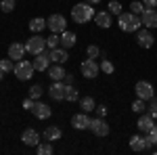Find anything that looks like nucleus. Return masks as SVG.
Here are the masks:
<instances>
[{"instance_id":"44","label":"nucleus","mask_w":157,"mask_h":155,"mask_svg":"<svg viewBox=\"0 0 157 155\" xmlns=\"http://www.w3.org/2000/svg\"><path fill=\"white\" fill-rule=\"evenodd\" d=\"M2 78H4V72H0V82H2Z\"/></svg>"},{"instance_id":"15","label":"nucleus","mask_w":157,"mask_h":155,"mask_svg":"<svg viewBox=\"0 0 157 155\" xmlns=\"http://www.w3.org/2000/svg\"><path fill=\"white\" fill-rule=\"evenodd\" d=\"M153 126H155V119L151 118V115H149L147 111H145V113H140V115H138V122H136V128H138L140 132H145V134H149Z\"/></svg>"},{"instance_id":"31","label":"nucleus","mask_w":157,"mask_h":155,"mask_svg":"<svg viewBox=\"0 0 157 155\" xmlns=\"http://www.w3.org/2000/svg\"><path fill=\"white\" fill-rule=\"evenodd\" d=\"M107 6H109L107 11L111 13V15H121V13H124V6H121V2H117V0H111Z\"/></svg>"},{"instance_id":"35","label":"nucleus","mask_w":157,"mask_h":155,"mask_svg":"<svg viewBox=\"0 0 157 155\" xmlns=\"http://www.w3.org/2000/svg\"><path fill=\"white\" fill-rule=\"evenodd\" d=\"M86 55H88V59H97V57H101V48H98L97 44H88Z\"/></svg>"},{"instance_id":"32","label":"nucleus","mask_w":157,"mask_h":155,"mask_svg":"<svg viewBox=\"0 0 157 155\" xmlns=\"http://www.w3.org/2000/svg\"><path fill=\"white\" fill-rule=\"evenodd\" d=\"M46 46H48V50L61 46V34H50V36L46 38Z\"/></svg>"},{"instance_id":"11","label":"nucleus","mask_w":157,"mask_h":155,"mask_svg":"<svg viewBox=\"0 0 157 155\" xmlns=\"http://www.w3.org/2000/svg\"><path fill=\"white\" fill-rule=\"evenodd\" d=\"M136 42H138V46L140 48H153V44H155V38H153V34H151V29H138L136 32Z\"/></svg>"},{"instance_id":"3","label":"nucleus","mask_w":157,"mask_h":155,"mask_svg":"<svg viewBox=\"0 0 157 155\" xmlns=\"http://www.w3.org/2000/svg\"><path fill=\"white\" fill-rule=\"evenodd\" d=\"M34 72H36V69H34V63H32V61H25V59L17 61V63H15V69H13L15 78H17V80H21V82L32 80Z\"/></svg>"},{"instance_id":"28","label":"nucleus","mask_w":157,"mask_h":155,"mask_svg":"<svg viewBox=\"0 0 157 155\" xmlns=\"http://www.w3.org/2000/svg\"><path fill=\"white\" fill-rule=\"evenodd\" d=\"M42 95H44V88H42V84H34V86L27 90V96H29V99H34V101H38V99H40Z\"/></svg>"},{"instance_id":"10","label":"nucleus","mask_w":157,"mask_h":155,"mask_svg":"<svg viewBox=\"0 0 157 155\" xmlns=\"http://www.w3.org/2000/svg\"><path fill=\"white\" fill-rule=\"evenodd\" d=\"M65 88H67V84L63 82V80H59V82H52L48 86V96L52 99V101H65Z\"/></svg>"},{"instance_id":"29","label":"nucleus","mask_w":157,"mask_h":155,"mask_svg":"<svg viewBox=\"0 0 157 155\" xmlns=\"http://www.w3.org/2000/svg\"><path fill=\"white\" fill-rule=\"evenodd\" d=\"M13 69H15V61L9 57V59H0V72L4 73H11Z\"/></svg>"},{"instance_id":"16","label":"nucleus","mask_w":157,"mask_h":155,"mask_svg":"<svg viewBox=\"0 0 157 155\" xmlns=\"http://www.w3.org/2000/svg\"><path fill=\"white\" fill-rule=\"evenodd\" d=\"M21 141H23V145H27V147H36V145L40 143V132L34 130V128H25L23 134H21Z\"/></svg>"},{"instance_id":"20","label":"nucleus","mask_w":157,"mask_h":155,"mask_svg":"<svg viewBox=\"0 0 157 155\" xmlns=\"http://www.w3.org/2000/svg\"><path fill=\"white\" fill-rule=\"evenodd\" d=\"M94 23L98 25V27H103V29H109L111 27V13L109 11H98V13H94Z\"/></svg>"},{"instance_id":"27","label":"nucleus","mask_w":157,"mask_h":155,"mask_svg":"<svg viewBox=\"0 0 157 155\" xmlns=\"http://www.w3.org/2000/svg\"><path fill=\"white\" fill-rule=\"evenodd\" d=\"M78 99H80V92L75 90V84L67 86V88H65V101H69V103H75Z\"/></svg>"},{"instance_id":"4","label":"nucleus","mask_w":157,"mask_h":155,"mask_svg":"<svg viewBox=\"0 0 157 155\" xmlns=\"http://www.w3.org/2000/svg\"><path fill=\"white\" fill-rule=\"evenodd\" d=\"M25 48H27V52L29 55H40V52H44L46 50V38H42V34H34L32 38H27V42H25Z\"/></svg>"},{"instance_id":"22","label":"nucleus","mask_w":157,"mask_h":155,"mask_svg":"<svg viewBox=\"0 0 157 155\" xmlns=\"http://www.w3.org/2000/svg\"><path fill=\"white\" fill-rule=\"evenodd\" d=\"M42 136H44V141H48V143H57L61 136H63V130H61L59 126H48Z\"/></svg>"},{"instance_id":"9","label":"nucleus","mask_w":157,"mask_h":155,"mask_svg":"<svg viewBox=\"0 0 157 155\" xmlns=\"http://www.w3.org/2000/svg\"><path fill=\"white\" fill-rule=\"evenodd\" d=\"M88 130L92 132L94 136H107L111 128H109V124L105 122V118H98V115H97V118H90V126H88Z\"/></svg>"},{"instance_id":"39","label":"nucleus","mask_w":157,"mask_h":155,"mask_svg":"<svg viewBox=\"0 0 157 155\" xmlns=\"http://www.w3.org/2000/svg\"><path fill=\"white\" fill-rule=\"evenodd\" d=\"M147 136H149V141H151L153 145H157V124L153 126V128H151V132H149Z\"/></svg>"},{"instance_id":"7","label":"nucleus","mask_w":157,"mask_h":155,"mask_svg":"<svg viewBox=\"0 0 157 155\" xmlns=\"http://www.w3.org/2000/svg\"><path fill=\"white\" fill-rule=\"evenodd\" d=\"M153 143L149 141V136H143V134H134L130 136V149L136 151V153H143V151H151Z\"/></svg>"},{"instance_id":"24","label":"nucleus","mask_w":157,"mask_h":155,"mask_svg":"<svg viewBox=\"0 0 157 155\" xmlns=\"http://www.w3.org/2000/svg\"><path fill=\"white\" fill-rule=\"evenodd\" d=\"M46 27H48V25H46V19H42V17H34V19L29 21V29H32L34 34H42Z\"/></svg>"},{"instance_id":"1","label":"nucleus","mask_w":157,"mask_h":155,"mask_svg":"<svg viewBox=\"0 0 157 155\" xmlns=\"http://www.w3.org/2000/svg\"><path fill=\"white\" fill-rule=\"evenodd\" d=\"M117 25H120L121 32H126V34H134V32H138L140 29V25H143V21H140V15H134V13H121V15H117Z\"/></svg>"},{"instance_id":"26","label":"nucleus","mask_w":157,"mask_h":155,"mask_svg":"<svg viewBox=\"0 0 157 155\" xmlns=\"http://www.w3.org/2000/svg\"><path fill=\"white\" fill-rule=\"evenodd\" d=\"M80 107H82V111H94V107H97V101L92 99V96H82L80 99Z\"/></svg>"},{"instance_id":"34","label":"nucleus","mask_w":157,"mask_h":155,"mask_svg":"<svg viewBox=\"0 0 157 155\" xmlns=\"http://www.w3.org/2000/svg\"><path fill=\"white\" fill-rule=\"evenodd\" d=\"M147 113H149L153 119H157V99H155V96L149 101V105H147Z\"/></svg>"},{"instance_id":"40","label":"nucleus","mask_w":157,"mask_h":155,"mask_svg":"<svg viewBox=\"0 0 157 155\" xmlns=\"http://www.w3.org/2000/svg\"><path fill=\"white\" fill-rule=\"evenodd\" d=\"M34 103H36V101L27 96V99L23 101V109H25V111H32V109H34Z\"/></svg>"},{"instance_id":"19","label":"nucleus","mask_w":157,"mask_h":155,"mask_svg":"<svg viewBox=\"0 0 157 155\" xmlns=\"http://www.w3.org/2000/svg\"><path fill=\"white\" fill-rule=\"evenodd\" d=\"M25 52H27V48H25V44H21V42H13L11 46H9V57H11L15 63L23 59Z\"/></svg>"},{"instance_id":"21","label":"nucleus","mask_w":157,"mask_h":155,"mask_svg":"<svg viewBox=\"0 0 157 155\" xmlns=\"http://www.w3.org/2000/svg\"><path fill=\"white\" fill-rule=\"evenodd\" d=\"M46 72H48V76H50V80H52V82L63 80V78H65V73H67V72H65V67H63V65H59V63H52Z\"/></svg>"},{"instance_id":"14","label":"nucleus","mask_w":157,"mask_h":155,"mask_svg":"<svg viewBox=\"0 0 157 155\" xmlns=\"http://www.w3.org/2000/svg\"><path fill=\"white\" fill-rule=\"evenodd\" d=\"M32 113H34L38 119H48L50 115H52V109H50V105L42 103V101L38 99L36 103H34V109H32Z\"/></svg>"},{"instance_id":"18","label":"nucleus","mask_w":157,"mask_h":155,"mask_svg":"<svg viewBox=\"0 0 157 155\" xmlns=\"http://www.w3.org/2000/svg\"><path fill=\"white\" fill-rule=\"evenodd\" d=\"M71 126L75 130H88V126H90V118H88V113L82 111V113H75L71 118Z\"/></svg>"},{"instance_id":"43","label":"nucleus","mask_w":157,"mask_h":155,"mask_svg":"<svg viewBox=\"0 0 157 155\" xmlns=\"http://www.w3.org/2000/svg\"><path fill=\"white\" fill-rule=\"evenodd\" d=\"M86 2H90V4H98L101 0H86Z\"/></svg>"},{"instance_id":"17","label":"nucleus","mask_w":157,"mask_h":155,"mask_svg":"<svg viewBox=\"0 0 157 155\" xmlns=\"http://www.w3.org/2000/svg\"><path fill=\"white\" fill-rule=\"evenodd\" d=\"M50 61L52 63H59V65H65L67 59H69V55H67V48L63 46H57V48H50Z\"/></svg>"},{"instance_id":"25","label":"nucleus","mask_w":157,"mask_h":155,"mask_svg":"<svg viewBox=\"0 0 157 155\" xmlns=\"http://www.w3.org/2000/svg\"><path fill=\"white\" fill-rule=\"evenodd\" d=\"M36 153L38 155H52L55 153V147H52V143H48V141H40V143L36 145Z\"/></svg>"},{"instance_id":"36","label":"nucleus","mask_w":157,"mask_h":155,"mask_svg":"<svg viewBox=\"0 0 157 155\" xmlns=\"http://www.w3.org/2000/svg\"><path fill=\"white\" fill-rule=\"evenodd\" d=\"M145 2H140V0H136V2H132L130 4V13H134V15H143V11H145Z\"/></svg>"},{"instance_id":"6","label":"nucleus","mask_w":157,"mask_h":155,"mask_svg":"<svg viewBox=\"0 0 157 155\" xmlns=\"http://www.w3.org/2000/svg\"><path fill=\"white\" fill-rule=\"evenodd\" d=\"M80 72H82L84 78L94 80L98 73H101V63H97V59H86V61H82V65H80Z\"/></svg>"},{"instance_id":"5","label":"nucleus","mask_w":157,"mask_h":155,"mask_svg":"<svg viewBox=\"0 0 157 155\" xmlns=\"http://www.w3.org/2000/svg\"><path fill=\"white\" fill-rule=\"evenodd\" d=\"M46 25H48V29L52 34H63L67 29V19L63 15H59V13H52L48 19H46Z\"/></svg>"},{"instance_id":"37","label":"nucleus","mask_w":157,"mask_h":155,"mask_svg":"<svg viewBox=\"0 0 157 155\" xmlns=\"http://www.w3.org/2000/svg\"><path fill=\"white\" fill-rule=\"evenodd\" d=\"M0 9H2V13H13L15 11V0H0Z\"/></svg>"},{"instance_id":"41","label":"nucleus","mask_w":157,"mask_h":155,"mask_svg":"<svg viewBox=\"0 0 157 155\" xmlns=\"http://www.w3.org/2000/svg\"><path fill=\"white\" fill-rule=\"evenodd\" d=\"M63 82L67 84V86H71V84H75V78H73V73H65V78H63Z\"/></svg>"},{"instance_id":"30","label":"nucleus","mask_w":157,"mask_h":155,"mask_svg":"<svg viewBox=\"0 0 157 155\" xmlns=\"http://www.w3.org/2000/svg\"><path fill=\"white\" fill-rule=\"evenodd\" d=\"M132 111H134V113H138V115L145 113V111H147V101H143V99L136 96V101L132 103Z\"/></svg>"},{"instance_id":"12","label":"nucleus","mask_w":157,"mask_h":155,"mask_svg":"<svg viewBox=\"0 0 157 155\" xmlns=\"http://www.w3.org/2000/svg\"><path fill=\"white\" fill-rule=\"evenodd\" d=\"M32 63H34V69H36V72H46L50 65H52V61H50V52H46V50H44V52L36 55Z\"/></svg>"},{"instance_id":"38","label":"nucleus","mask_w":157,"mask_h":155,"mask_svg":"<svg viewBox=\"0 0 157 155\" xmlns=\"http://www.w3.org/2000/svg\"><path fill=\"white\" fill-rule=\"evenodd\" d=\"M94 111H97V115H98V118H107L109 107H107V105H97V107H94Z\"/></svg>"},{"instance_id":"8","label":"nucleus","mask_w":157,"mask_h":155,"mask_svg":"<svg viewBox=\"0 0 157 155\" xmlns=\"http://www.w3.org/2000/svg\"><path fill=\"white\" fill-rule=\"evenodd\" d=\"M134 92H136L138 99H143V101H151V99L155 96V88H153L151 82L140 80V82H136V86H134Z\"/></svg>"},{"instance_id":"23","label":"nucleus","mask_w":157,"mask_h":155,"mask_svg":"<svg viewBox=\"0 0 157 155\" xmlns=\"http://www.w3.org/2000/svg\"><path fill=\"white\" fill-rule=\"evenodd\" d=\"M75 42H78V36L69 32V29H65L63 34H61V46L63 48H73L75 46Z\"/></svg>"},{"instance_id":"42","label":"nucleus","mask_w":157,"mask_h":155,"mask_svg":"<svg viewBox=\"0 0 157 155\" xmlns=\"http://www.w3.org/2000/svg\"><path fill=\"white\" fill-rule=\"evenodd\" d=\"M143 2H145L147 9H155V6H157V0H143Z\"/></svg>"},{"instance_id":"13","label":"nucleus","mask_w":157,"mask_h":155,"mask_svg":"<svg viewBox=\"0 0 157 155\" xmlns=\"http://www.w3.org/2000/svg\"><path fill=\"white\" fill-rule=\"evenodd\" d=\"M140 21L147 29H155L157 27V9H145L140 15Z\"/></svg>"},{"instance_id":"33","label":"nucleus","mask_w":157,"mask_h":155,"mask_svg":"<svg viewBox=\"0 0 157 155\" xmlns=\"http://www.w3.org/2000/svg\"><path fill=\"white\" fill-rule=\"evenodd\" d=\"M101 72H103V73H107V76H111V73L115 72V65H113V63H111V61H109L107 57H105V59L101 61Z\"/></svg>"},{"instance_id":"2","label":"nucleus","mask_w":157,"mask_h":155,"mask_svg":"<svg viewBox=\"0 0 157 155\" xmlns=\"http://www.w3.org/2000/svg\"><path fill=\"white\" fill-rule=\"evenodd\" d=\"M71 17L75 23L84 25L90 19H94V6L90 2H86V0L84 2H78V4H73V9H71Z\"/></svg>"}]
</instances>
